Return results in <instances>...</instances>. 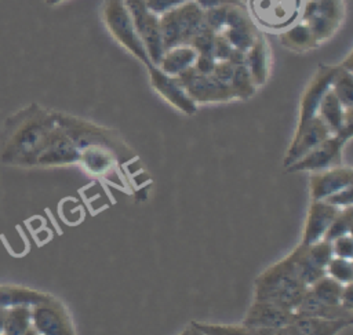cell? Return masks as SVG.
<instances>
[{"label": "cell", "mask_w": 353, "mask_h": 335, "mask_svg": "<svg viewBox=\"0 0 353 335\" xmlns=\"http://www.w3.org/2000/svg\"><path fill=\"white\" fill-rule=\"evenodd\" d=\"M334 251L341 258H350V254H352L350 237H343V236L338 237V240L334 244Z\"/></svg>", "instance_id": "cell-26"}, {"label": "cell", "mask_w": 353, "mask_h": 335, "mask_svg": "<svg viewBox=\"0 0 353 335\" xmlns=\"http://www.w3.org/2000/svg\"><path fill=\"white\" fill-rule=\"evenodd\" d=\"M81 163L87 168L90 174L103 175L112 167V159L106 154V152L99 148H94L92 145L81 154Z\"/></svg>", "instance_id": "cell-18"}, {"label": "cell", "mask_w": 353, "mask_h": 335, "mask_svg": "<svg viewBox=\"0 0 353 335\" xmlns=\"http://www.w3.org/2000/svg\"><path fill=\"white\" fill-rule=\"evenodd\" d=\"M124 3L132 17L135 29L145 45L150 62L159 65L164 54L159 15L149 11L143 0H124Z\"/></svg>", "instance_id": "cell-6"}, {"label": "cell", "mask_w": 353, "mask_h": 335, "mask_svg": "<svg viewBox=\"0 0 353 335\" xmlns=\"http://www.w3.org/2000/svg\"><path fill=\"white\" fill-rule=\"evenodd\" d=\"M299 316H295L291 313V310L284 309L281 306L261 302L259 305L252 306L251 312L247 317V324L256 329H263L261 332H266L268 329H274L273 334L277 332V329L290 325L294 323Z\"/></svg>", "instance_id": "cell-10"}, {"label": "cell", "mask_w": 353, "mask_h": 335, "mask_svg": "<svg viewBox=\"0 0 353 335\" xmlns=\"http://www.w3.org/2000/svg\"><path fill=\"white\" fill-rule=\"evenodd\" d=\"M328 269L334 278L339 281H350L352 278V266L349 261H345V258H338L335 261H328Z\"/></svg>", "instance_id": "cell-24"}, {"label": "cell", "mask_w": 353, "mask_h": 335, "mask_svg": "<svg viewBox=\"0 0 353 335\" xmlns=\"http://www.w3.org/2000/svg\"><path fill=\"white\" fill-rule=\"evenodd\" d=\"M6 313H7V312H4V310H1V309H0V325H1V323H3V321H4V317H6Z\"/></svg>", "instance_id": "cell-29"}, {"label": "cell", "mask_w": 353, "mask_h": 335, "mask_svg": "<svg viewBox=\"0 0 353 335\" xmlns=\"http://www.w3.org/2000/svg\"><path fill=\"white\" fill-rule=\"evenodd\" d=\"M343 0H302L299 19L306 22L319 43L331 37L343 21Z\"/></svg>", "instance_id": "cell-4"}, {"label": "cell", "mask_w": 353, "mask_h": 335, "mask_svg": "<svg viewBox=\"0 0 353 335\" xmlns=\"http://www.w3.org/2000/svg\"><path fill=\"white\" fill-rule=\"evenodd\" d=\"M338 211L335 207L327 204H314L307 218L303 244L307 245L316 243V240L321 237L324 232H327V227L331 225Z\"/></svg>", "instance_id": "cell-15"}, {"label": "cell", "mask_w": 353, "mask_h": 335, "mask_svg": "<svg viewBox=\"0 0 353 335\" xmlns=\"http://www.w3.org/2000/svg\"><path fill=\"white\" fill-rule=\"evenodd\" d=\"M80 159V152L77 145L70 139V136L57 124L48 142L39 153L34 167H50V165H63L72 164Z\"/></svg>", "instance_id": "cell-7"}, {"label": "cell", "mask_w": 353, "mask_h": 335, "mask_svg": "<svg viewBox=\"0 0 353 335\" xmlns=\"http://www.w3.org/2000/svg\"><path fill=\"white\" fill-rule=\"evenodd\" d=\"M34 323L37 328L46 334L63 332L62 317L50 307H37L34 312Z\"/></svg>", "instance_id": "cell-20"}, {"label": "cell", "mask_w": 353, "mask_h": 335, "mask_svg": "<svg viewBox=\"0 0 353 335\" xmlns=\"http://www.w3.org/2000/svg\"><path fill=\"white\" fill-rule=\"evenodd\" d=\"M312 185L314 199H325L352 185V171L350 168H339L320 174L313 178Z\"/></svg>", "instance_id": "cell-13"}, {"label": "cell", "mask_w": 353, "mask_h": 335, "mask_svg": "<svg viewBox=\"0 0 353 335\" xmlns=\"http://www.w3.org/2000/svg\"><path fill=\"white\" fill-rule=\"evenodd\" d=\"M57 127L54 110L37 103L25 106L4 120L0 132V163L34 167L39 153Z\"/></svg>", "instance_id": "cell-1"}, {"label": "cell", "mask_w": 353, "mask_h": 335, "mask_svg": "<svg viewBox=\"0 0 353 335\" xmlns=\"http://www.w3.org/2000/svg\"><path fill=\"white\" fill-rule=\"evenodd\" d=\"M338 69L339 66H324V65L319 68L317 73L312 79L310 84L307 85L302 97V106H301L302 123L313 120V114L319 109V105L324 94L331 88Z\"/></svg>", "instance_id": "cell-9"}, {"label": "cell", "mask_w": 353, "mask_h": 335, "mask_svg": "<svg viewBox=\"0 0 353 335\" xmlns=\"http://www.w3.org/2000/svg\"><path fill=\"white\" fill-rule=\"evenodd\" d=\"M193 1H196L204 10L211 8V7H216V6H223V4L245 6V3L243 0H193Z\"/></svg>", "instance_id": "cell-27"}, {"label": "cell", "mask_w": 353, "mask_h": 335, "mask_svg": "<svg viewBox=\"0 0 353 335\" xmlns=\"http://www.w3.org/2000/svg\"><path fill=\"white\" fill-rule=\"evenodd\" d=\"M302 0H248L254 22L269 30L281 32L301 17Z\"/></svg>", "instance_id": "cell-5"}, {"label": "cell", "mask_w": 353, "mask_h": 335, "mask_svg": "<svg viewBox=\"0 0 353 335\" xmlns=\"http://www.w3.org/2000/svg\"><path fill=\"white\" fill-rule=\"evenodd\" d=\"M280 43L294 51H306L317 47L320 43L317 41L314 33L309 28V25L303 21L294 22L280 32Z\"/></svg>", "instance_id": "cell-14"}, {"label": "cell", "mask_w": 353, "mask_h": 335, "mask_svg": "<svg viewBox=\"0 0 353 335\" xmlns=\"http://www.w3.org/2000/svg\"><path fill=\"white\" fill-rule=\"evenodd\" d=\"M350 230V208H347L342 215H336L334 218V221L330 225V229L327 230V241L335 238V237H341L345 233H349Z\"/></svg>", "instance_id": "cell-23"}, {"label": "cell", "mask_w": 353, "mask_h": 335, "mask_svg": "<svg viewBox=\"0 0 353 335\" xmlns=\"http://www.w3.org/2000/svg\"><path fill=\"white\" fill-rule=\"evenodd\" d=\"M28 324V310L22 307H15L6 313L4 317V329L8 334H21Z\"/></svg>", "instance_id": "cell-22"}, {"label": "cell", "mask_w": 353, "mask_h": 335, "mask_svg": "<svg viewBox=\"0 0 353 335\" xmlns=\"http://www.w3.org/2000/svg\"><path fill=\"white\" fill-rule=\"evenodd\" d=\"M185 1H188V0H143L148 10L159 17Z\"/></svg>", "instance_id": "cell-25"}, {"label": "cell", "mask_w": 353, "mask_h": 335, "mask_svg": "<svg viewBox=\"0 0 353 335\" xmlns=\"http://www.w3.org/2000/svg\"><path fill=\"white\" fill-rule=\"evenodd\" d=\"M197 57V51L189 44H181L171 48H167L159 62V68L170 74L176 76L188 68L193 66L194 59Z\"/></svg>", "instance_id": "cell-12"}, {"label": "cell", "mask_w": 353, "mask_h": 335, "mask_svg": "<svg viewBox=\"0 0 353 335\" xmlns=\"http://www.w3.org/2000/svg\"><path fill=\"white\" fill-rule=\"evenodd\" d=\"M342 292H343V288L336 281L331 278H321V277L317 280V284L314 285V290H313V294L320 301L334 306H336L341 302Z\"/></svg>", "instance_id": "cell-21"}, {"label": "cell", "mask_w": 353, "mask_h": 335, "mask_svg": "<svg viewBox=\"0 0 353 335\" xmlns=\"http://www.w3.org/2000/svg\"><path fill=\"white\" fill-rule=\"evenodd\" d=\"M319 109L323 116L321 121L328 123L330 127H332L334 130H338L342 125L343 105L341 103V101L338 99V97L334 94V91L331 88L324 94V97L319 105Z\"/></svg>", "instance_id": "cell-17"}, {"label": "cell", "mask_w": 353, "mask_h": 335, "mask_svg": "<svg viewBox=\"0 0 353 335\" xmlns=\"http://www.w3.org/2000/svg\"><path fill=\"white\" fill-rule=\"evenodd\" d=\"M102 19L109 33L119 44H121L143 65L149 66L152 63L124 0H103Z\"/></svg>", "instance_id": "cell-3"}, {"label": "cell", "mask_w": 353, "mask_h": 335, "mask_svg": "<svg viewBox=\"0 0 353 335\" xmlns=\"http://www.w3.org/2000/svg\"><path fill=\"white\" fill-rule=\"evenodd\" d=\"M146 68L149 70V77L153 88L164 99H167L170 103L183 110L185 113H193L196 110V106L192 98L188 95V92L181 85V83L176 80L175 76H170L164 73L157 65H153V63H150Z\"/></svg>", "instance_id": "cell-8"}, {"label": "cell", "mask_w": 353, "mask_h": 335, "mask_svg": "<svg viewBox=\"0 0 353 335\" xmlns=\"http://www.w3.org/2000/svg\"><path fill=\"white\" fill-rule=\"evenodd\" d=\"M345 136H338L330 141L323 142L314 152H312L303 161H301L296 168L298 170H321L334 163L339 157L341 145L343 143Z\"/></svg>", "instance_id": "cell-16"}, {"label": "cell", "mask_w": 353, "mask_h": 335, "mask_svg": "<svg viewBox=\"0 0 353 335\" xmlns=\"http://www.w3.org/2000/svg\"><path fill=\"white\" fill-rule=\"evenodd\" d=\"M159 19L164 51L175 45L189 44L197 33L207 28L204 8L193 0L168 10Z\"/></svg>", "instance_id": "cell-2"}, {"label": "cell", "mask_w": 353, "mask_h": 335, "mask_svg": "<svg viewBox=\"0 0 353 335\" xmlns=\"http://www.w3.org/2000/svg\"><path fill=\"white\" fill-rule=\"evenodd\" d=\"M230 87L234 94V97H250L254 92L255 84L251 79L250 70L245 63L243 65H234V72L230 80Z\"/></svg>", "instance_id": "cell-19"}, {"label": "cell", "mask_w": 353, "mask_h": 335, "mask_svg": "<svg viewBox=\"0 0 353 335\" xmlns=\"http://www.w3.org/2000/svg\"><path fill=\"white\" fill-rule=\"evenodd\" d=\"M269 59L270 51L266 39L263 34L258 33L254 44L247 51L245 65L250 70L251 79L255 85H261L266 81L268 72H269Z\"/></svg>", "instance_id": "cell-11"}, {"label": "cell", "mask_w": 353, "mask_h": 335, "mask_svg": "<svg viewBox=\"0 0 353 335\" xmlns=\"http://www.w3.org/2000/svg\"><path fill=\"white\" fill-rule=\"evenodd\" d=\"M46 1V4H48V6H57V4H59V3H62V1H65V0H44Z\"/></svg>", "instance_id": "cell-28"}]
</instances>
